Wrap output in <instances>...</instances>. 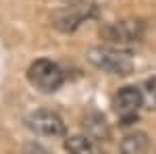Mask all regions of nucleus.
I'll return each mask as SVG.
<instances>
[{
	"mask_svg": "<svg viewBox=\"0 0 156 154\" xmlns=\"http://www.w3.org/2000/svg\"><path fill=\"white\" fill-rule=\"evenodd\" d=\"M146 34V23L142 19H121L100 27V38L112 46H127L140 42Z\"/></svg>",
	"mask_w": 156,
	"mask_h": 154,
	"instance_id": "f03ea898",
	"label": "nucleus"
},
{
	"mask_svg": "<svg viewBox=\"0 0 156 154\" xmlns=\"http://www.w3.org/2000/svg\"><path fill=\"white\" fill-rule=\"evenodd\" d=\"M142 96H144L146 108H156V77L146 79L144 88H142Z\"/></svg>",
	"mask_w": 156,
	"mask_h": 154,
	"instance_id": "9d476101",
	"label": "nucleus"
},
{
	"mask_svg": "<svg viewBox=\"0 0 156 154\" xmlns=\"http://www.w3.org/2000/svg\"><path fill=\"white\" fill-rule=\"evenodd\" d=\"M83 123V129H85V135H90L92 140L96 142H110V127H108V121L102 113L98 110H87L81 119Z\"/></svg>",
	"mask_w": 156,
	"mask_h": 154,
	"instance_id": "0eeeda50",
	"label": "nucleus"
},
{
	"mask_svg": "<svg viewBox=\"0 0 156 154\" xmlns=\"http://www.w3.org/2000/svg\"><path fill=\"white\" fill-rule=\"evenodd\" d=\"M87 60L100 69L104 73H110V75H129L133 73V59L129 52L121 50V46H112V44H106V46H94L87 50Z\"/></svg>",
	"mask_w": 156,
	"mask_h": 154,
	"instance_id": "f257e3e1",
	"label": "nucleus"
},
{
	"mask_svg": "<svg viewBox=\"0 0 156 154\" xmlns=\"http://www.w3.org/2000/svg\"><path fill=\"white\" fill-rule=\"evenodd\" d=\"M27 127L34 131L40 138H50V140H56V138H62L65 135V121L60 119V115H56L54 110H48V108H40V110H34L29 113L27 119H25Z\"/></svg>",
	"mask_w": 156,
	"mask_h": 154,
	"instance_id": "20e7f679",
	"label": "nucleus"
},
{
	"mask_svg": "<svg viewBox=\"0 0 156 154\" xmlns=\"http://www.w3.org/2000/svg\"><path fill=\"white\" fill-rule=\"evenodd\" d=\"M150 148V140L144 131H131L121 142V154H146Z\"/></svg>",
	"mask_w": 156,
	"mask_h": 154,
	"instance_id": "6e6552de",
	"label": "nucleus"
},
{
	"mask_svg": "<svg viewBox=\"0 0 156 154\" xmlns=\"http://www.w3.org/2000/svg\"><path fill=\"white\" fill-rule=\"evenodd\" d=\"M27 79L29 83L40 90V92H56L62 81H65V73L60 69L54 60H48V59H37L29 65L27 69Z\"/></svg>",
	"mask_w": 156,
	"mask_h": 154,
	"instance_id": "7ed1b4c3",
	"label": "nucleus"
},
{
	"mask_svg": "<svg viewBox=\"0 0 156 154\" xmlns=\"http://www.w3.org/2000/svg\"><path fill=\"white\" fill-rule=\"evenodd\" d=\"M112 106L119 113V117L123 121H131L135 119L137 110L144 106V96H142V88H135V85H125L121 88L115 100H112Z\"/></svg>",
	"mask_w": 156,
	"mask_h": 154,
	"instance_id": "423d86ee",
	"label": "nucleus"
},
{
	"mask_svg": "<svg viewBox=\"0 0 156 154\" xmlns=\"http://www.w3.org/2000/svg\"><path fill=\"white\" fill-rule=\"evenodd\" d=\"M65 148L69 154H98V148L90 135H71L65 140Z\"/></svg>",
	"mask_w": 156,
	"mask_h": 154,
	"instance_id": "1a4fd4ad",
	"label": "nucleus"
},
{
	"mask_svg": "<svg viewBox=\"0 0 156 154\" xmlns=\"http://www.w3.org/2000/svg\"><path fill=\"white\" fill-rule=\"evenodd\" d=\"M25 154H48L44 148H40V146H36V144H31V146H27L25 148Z\"/></svg>",
	"mask_w": 156,
	"mask_h": 154,
	"instance_id": "9b49d317",
	"label": "nucleus"
},
{
	"mask_svg": "<svg viewBox=\"0 0 156 154\" xmlns=\"http://www.w3.org/2000/svg\"><path fill=\"white\" fill-rule=\"evenodd\" d=\"M94 15V6L90 4H81V6H67V9H60L50 17V23L54 25L58 31L62 34H71L75 31L79 25L87 21L90 17Z\"/></svg>",
	"mask_w": 156,
	"mask_h": 154,
	"instance_id": "39448f33",
	"label": "nucleus"
}]
</instances>
